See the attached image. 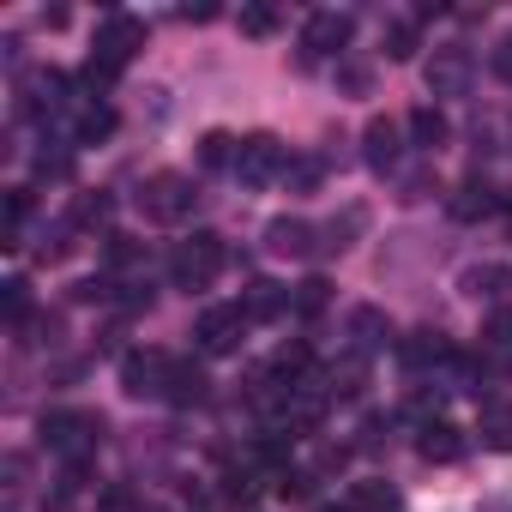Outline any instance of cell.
I'll return each instance as SVG.
<instances>
[{"mask_svg": "<svg viewBox=\"0 0 512 512\" xmlns=\"http://www.w3.org/2000/svg\"><path fill=\"white\" fill-rule=\"evenodd\" d=\"M506 380H512V356H506Z\"/></svg>", "mask_w": 512, "mask_h": 512, "instance_id": "cell-41", "label": "cell"}, {"mask_svg": "<svg viewBox=\"0 0 512 512\" xmlns=\"http://www.w3.org/2000/svg\"><path fill=\"white\" fill-rule=\"evenodd\" d=\"M362 386H368V356H344V362H332V374H326V398H362Z\"/></svg>", "mask_w": 512, "mask_h": 512, "instance_id": "cell-19", "label": "cell"}, {"mask_svg": "<svg viewBox=\"0 0 512 512\" xmlns=\"http://www.w3.org/2000/svg\"><path fill=\"white\" fill-rule=\"evenodd\" d=\"M31 91H37V97L25 103L31 115H61V109H67V91H73V79H67L61 67H43V73L31 79Z\"/></svg>", "mask_w": 512, "mask_h": 512, "instance_id": "cell-18", "label": "cell"}, {"mask_svg": "<svg viewBox=\"0 0 512 512\" xmlns=\"http://www.w3.org/2000/svg\"><path fill=\"white\" fill-rule=\"evenodd\" d=\"M25 217H31V187H13V193H7V229H0V241H7V247H19Z\"/></svg>", "mask_w": 512, "mask_h": 512, "instance_id": "cell-30", "label": "cell"}, {"mask_svg": "<svg viewBox=\"0 0 512 512\" xmlns=\"http://www.w3.org/2000/svg\"><path fill=\"white\" fill-rule=\"evenodd\" d=\"M290 163H284V145L272 139V133H247L241 145H235V175L247 181V187H266L272 175H284Z\"/></svg>", "mask_w": 512, "mask_h": 512, "instance_id": "cell-7", "label": "cell"}, {"mask_svg": "<svg viewBox=\"0 0 512 512\" xmlns=\"http://www.w3.org/2000/svg\"><path fill=\"white\" fill-rule=\"evenodd\" d=\"M338 79H344V85H350V91H368V67H344V73H338Z\"/></svg>", "mask_w": 512, "mask_h": 512, "instance_id": "cell-38", "label": "cell"}, {"mask_svg": "<svg viewBox=\"0 0 512 512\" xmlns=\"http://www.w3.org/2000/svg\"><path fill=\"white\" fill-rule=\"evenodd\" d=\"M482 344L512 356V308H500V314H488V320H482Z\"/></svg>", "mask_w": 512, "mask_h": 512, "instance_id": "cell-33", "label": "cell"}, {"mask_svg": "<svg viewBox=\"0 0 512 512\" xmlns=\"http://www.w3.org/2000/svg\"><path fill=\"white\" fill-rule=\"evenodd\" d=\"M0 308H7V326H13V332H25V326H31V284L13 278L7 296H0Z\"/></svg>", "mask_w": 512, "mask_h": 512, "instance_id": "cell-25", "label": "cell"}, {"mask_svg": "<svg viewBox=\"0 0 512 512\" xmlns=\"http://www.w3.org/2000/svg\"><path fill=\"white\" fill-rule=\"evenodd\" d=\"M308 374H314V344H308V338H290V344H284V350L272 356V380L296 392V386H302Z\"/></svg>", "mask_w": 512, "mask_h": 512, "instance_id": "cell-16", "label": "cell"}, {"mask_svg": "<svg viewBox=\"0 0 512 512\" xmlns=\"http://www.w3.org/2000/svg\"><path fill=\"white\" fill-rule=\"evenodd\" d=\"M500 284H512V272H506V266H470V272H464V296H470V302L500 296Z\"/></svg>", "mask_w": 512, "mask_h": 512, "instance_id": "cell-23", "label": "cell"}, {"mask_svg": "<svg viewBox=\"0 0 512 512\" xmlns=\"http://www.w3.org/2000/svg\"><path fill=\"white\" fill-rule=\"evenodd\" d=\"M356 37V19L350 13H314L302 25V61H326V55H344Z\"/></svg>", "mask_w": 512, "mask_h": 512, "instance_id": "cell-8", "label": "cell"}, {"mask_svg": "<svg viewBox=\"0 0 512 512\" xmlns=\"http://www.w3.org/2000/svg\"><path fill=\"white\" fill-rule=\"evenodd\" d=\"M482 446L488 452H512V404H500V398L482 404Z\"/></svg>", "mask_w": 512, "mask_h": 512, "instance_id": "cell-21", "label": "cell"}, {"mask_svg": "<svg viewBox=\"0 0 512 512\" xmlns=\"http://www.w3.org/2000/svg\"><path fill=\"white\" fill-rule=\"evenodd\" d=\"M97 434H103V416H91V410H49V416H43V440H49L55 452H67L73 470H85Z\"/></svg>", "mask_w": 512, "mask_h": 512, "instance_id": "cell-3", "label": "cell"}, {"mask_svg": "<svg viewBox=\"0 0 512 512\" xmlns=\"http://www.w3.org/2000/svg\"><path fill=\"white\" fill-rule=\"evenodd\" d=\"M416 43H422V37H416V25H410V19H398V25H386V37H380V49H386V61H410V55H416Z\"/></svg>", "mask_w": 512, "mask_h": 512, "instance_id": "cell-26", "label": "cell"}, {"mask_svg": "<svg viewBox=\"0 0 512 512\" xmlns=\"http://www.w3.org/2000/svg\"><path fill=\"white\" fill-rule=\"evenodd\" d=\"M362 223H368V211H362V205H350L344 217H332V223H326V235H332L326 247H350V235H362Z\"/></svg>", "mask_w": 512, "mask_h": 512, "instance_id": "cell-32", "label": "cell"}, {"mask_svg": "<svg viewBox=\"0 0 512 512\" xmlns=\"http://www.w3.org/2000/svg\"><path fill=\"white\" fill-rule=\"evenodd\" d=\"M284 175H290V181H296V187H314V181H320V163H290V169H284Z\"/></svg>", "mask_w": 512, "mask_h": 512, "instance_id": "cell-36", "label": "cell"}, {"mask_svg": "<svg viewBox=\"0 0 512 512\" xmlns=\"http://www.w3.org/2000/svg\"><path fill=\"white\" fill-rule=\"evenodd\" d=\"M398 356H404V368H434V362H458V350L446 344V332H410L404 344H398Z\"/></svg>", "mask_w": 512, "mask_h": 512, "instance_id": "cell-14", "label": "cell"}, {"mask_svg": "<svg viewBox=\"0 0 512 512\" xmlns=\"http://www.w3.org/2000/svg\"><path fill=\"white\" fill-rule=\"evenodd\" d=\"M500 217H506V235H512V193H506V205H500Z\"/></svg>", "mask_w": 512, "mask_h": 512, "instance_id": "cell-39", "label": "cell"}, {"mask_svg": "<svg viewBox=\"0 0 512 512\" xmlns=\"http://www.w3.org/2000/svg\"><path fill=\"white\" fill-rule=\"evenodd\" d=\"M235 145L241 139H229V133H205L199 139V163L205 169H235Z\"/></svg>", "mask_w": 512, "mask_h": 512, "instance_id": "cell-27", "label": "cell"}, {"mask_svg": "<svg viewBox=\"0 0 512 512\" xmlns=\"http://www.w3.org/2000/svg\"><path fill=\"white\" fill-rule=\"evenodd\" d=\"M350 338H356V356H374L392 344V320L380 308H350Z\"/></svg>", "mask_w": 512, "mask_h": 512, "instance_id": "cell-15", "label": "cell"}, {"mask_svg": "<svg viewBox=\"0 0 512 512\" xmlns=\"http://www.w3.org/2000/svg\"><path fill=\"white\" fill-rule=\"evenodd\" d=\"M314 235H320V229H314L308 217H272V223H266V247L284 253V260H314V247H320Z\"/></svg>", "mask_w": 512, "mask_h": 512, "instance_id": "cell-10", "label": "cell"}, {"mask_svg": "<svg viewBox=\"0 0 512 512\" xmlns=\"http://www.w3.org/2000/svg\"><path fill=\"white\" fill-rule=\"evenodd\" d=\"M193 181L187 175H175V169H163V175H151L145 187H139V211L151 217V223H181L187 211H193Z\"/></svg>", "mask_w": 512, "mask_h": 512, "instance_id": "cell-4", "label": "cell"}, {"mask_svg": "<svg viewBox=\"0 0 512 512\" xmlns=\"http://www.w3.org/2000/svg\"><path fill=\"white\" fill-rule=\"evenodd\" d=\"M103 253H109V266H133V260H139L133 235H109V241H103Z\"/></svg>", "mask_w": 512, "mask_h": 512, "instance_id": "cell-35", "label": "cell"}, {"mask_svg": "<svg viewBox=\"0 0 512 512\" xmlns=\"http://www.w3.org/2000/svg\"><path fill=\"white\" fill-rule=\"evenodd\" d=\"M169 374H175V356L169 350H127L121 356L127 398H169Z\"/></svg>", "mask_w": 512, "mask_h": 512, "instance_id": "cell-5", "label": "cell"}, {"mask_svg": "<svg viewBox=\"0 0 512 512\" xmlns=\"http://www.w3.org/2000/svg\"><path fill=\"white\" fill-rule=\"evenodd\" d=\"M109 133H115V109H109V103H97V109L79 115V145H97V139H109Z\"/></svg>", "mask_w": 512, "mask_h": 512, "instance_id": "cell-31", "label": "cell"}, {"mask_svg": "<svg viewBox=\"0 0 512 512\" xmlns=\"http://www.w3.org/2000/svg\"><path fill=\"white\" fill-rule=\"evenodd\" d=\"M392 500H398V494H392L386 482H356L344 506H350V512H392Z\"/></svg>", "mask_w": 512, "mask_h": 512, "instance_id": "cell-24", "label": "cell"}, {"mask_svg": "<svg viewBox=\"0 0 512 512\" xmlns=\"http://www.w3.org/2000/svg\"><path fill=\"white\" fill-rule=\"evenodd\" d=\"M416 452H422L428 464H458V458H464V434H458L452 422H422Z\"/></svg>", "mask_w": 512, "mask_h": 512, "instance_id": "cell-17", "label": "cell"}, {"mask_svg": "<svg viewBox=\"0 0 512 512\" xmlns=\"http://www.w3.org/2000/svg\"><path fill=\"white\" fill-rule=\"evenodd\" d=\"M506 205V193H494L488 181H464L458 193H452V217L458 223H482V217H494Z\"/></svg>", "mask_w": 512, "mask_h": 512, "instance_id": "cell-13", "label": "cell"}, {"mask_svg": "<svg viewBox=\"0 0 512 512\" xmlns=\"http://www.w3.org/2000/svg\"><path fill=\"white\" fill-rule=\"evenodd\" d=\"M494 73H500V79H506V85H512V37H506V43H500V49H494Z\"/></svg>", "mask_w": 512, "mask_h": 512, "instance_id": "cell-37", "label": "cell"}, {"mask_svg": "<svg viewBox=\"0 0 512 512\" xmlns=\"http://www.w3.org/2000/svg\"><path fill=\"white\" fill-rule=\"evenodd\" d=\"M398 151H404V145H398V121H392V115H374V121L362 127V157H368V169H380V175L398 169Z\"/></svg>", "mask_w": 512, "mask_h": 512, "instance_id": "cell-11", "label": "cell"}, {"mask_svg": "<svg viewBox=\"0 0 512 512\" xmlns=\"http://www.w3.org/2000/svg\"><path fill=\"white\" fill-rule=\"evenodd\" d=\"M410 145H422V151H440L446 145V115L434 109V103H422V109H410Z\"/></svg>", "mask_w": 512, "mask_h": 512, "instance_id": "cell-20", "label": "cell"}, {"mask_svg": "<svg viewBox=\"0 0 512 512\" xmlns=\"http://www.w3.org/2000/svg\"><path fill=\"white\" fill-rule=\"evenodd\" d=\"M326 302H332V284H326V278H308V284H296V302H290V308H296L302 320H314V314H326Z\"/></svg>", "mask_w": 512, "mask_h": 512, "instance_id": "cell-29", "label": "cell"}, {"mask_svg": "<svg viewBox=\"0 0 512 512\" xmlns=\"http://www.w3.org/2000/svg\"><path fill=\"white\" fill-rule=\"evenodd\" d=\"M470 73H476V67H470V49H458V43H452V49H434V61H428V91H434V97H464V91H470Z\"/></svg>", "mask_w": 512, "mask_h": 512, "instance_id": "cell-9", "label": "cell"}, {"mask_svg": "<svg viewBox=\"0 0 512 512\" xmlns=\"http://www.w3.org/2000/svg\"><path fill=\"white\" fill-rule=\"evenodd\" d=\"M314 512H350V506H314Z\"/></svg>", "mask_w": 512, "mask_h": 512, "instance_id": "cell-40", "label": "cell"}, {"mask_svg": "<svg viewBox=\"0 0 512 512\" xmlns=\"http://www.w3.org/2000/svg\"><path fill=\"white\" fill-rule=\"evenodd\" d=\"M73 229H91V223H109V193H79L73 211H67Z\"/></svg>", "mask_w": 512, "mask_h": 512, "instance_id": "cell-28", "label": "cell"}, {"mask_svg": "<svg viewBox=\"0 0 512 512\" xmlns=\"http://www.w3.org/2000/svg\"><path fill=\"white\" fill-rule=\"evenodd\" d=\"M229 266V247H223V235H211V229H193L187 241H175V253H169V278H175V290H211L217 284V272Z\"/></svg>", "mask_w": 512, "mask_h": 512, "instance_id": "cell-2", "label": "cell"}, {"mask_svg": "<svg viewBox=\"0 0 512 512\" xmlns=\"http://www.w3.org/2000/svg\"><path fill=\"white\" fill-rule=\"evenodd\" d=\"M241 31H247V37H272V31H278V7H260V0H253V7H241Z\"/></svg>", "mask_w": 512, "mask_h": 512, "instance_id": "cell-34", "label": "cell"}, {"mask_svg": "<svg viewBox=\"0 0 512 512\" xmlns=\"http://www.w3.org/2000/svg\"><path fill=\"white\" fill-rule=\"evenodd\" d=\"M139 49H145V25L127 19V13H109V19L97 25V55L85 61V85H91V91H109V85L121 79V67H127Z\"/></svg>", "mask_w": 512, "mask_h": 512, "instance_id": "cell-1", "label": "cell"}, {"mask_svg": "<svg viewBox=\"0 0 512 512\" xmlns=\"http://www.w3.org/2000/svg\"><path fill=\"white\" fill-rule=\"evenodd\" d=\"M205 368L199 362H175V374H169V404H199L205 398Z\"/></svg>", "mask_w": 512, "mask_h": 512, "instance_id": "cell-22", "label": "cell"}, {"mask_svg": "<svg viewBox=\"0 0 512 512\" xmlns=\"http://www.w3.org/2000/svg\"><path fill=\"white\" fill-rule=\"evenodd\" d=\"M290 302H296V296H290L284 284L253 278V284H247V296H241V314H247V320H284V314H290Z\"/></svg>", "mask_w": 512, "mask_h": 512, "instance_id": "cell-12", "label": "cell"}, {"mask_svg": "<svg viewBox=\"0 0 512 512\" xmlns=\"http://www.w3.org/2000/svg\"><path fill=\"white\" fill-rule=\"evenodd\" d=\"M247 326H253V320L241 314V302H223V308H205V314H199L193 338H199V350H205V356H235Z\"/></svg>", "mask_w": 512, "mask_h": 512, "instance_id": "cell-6", "label": "cell"}]
</instances>
